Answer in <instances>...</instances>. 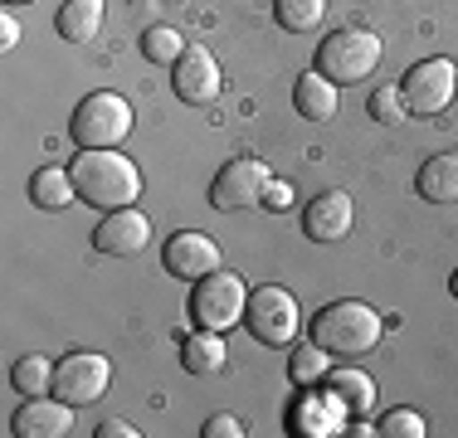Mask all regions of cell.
Returning <instances> with one entry per match:
<instances>
[{"mask_svg": "<svg viewBox=\"0 0 458 438\" xmlns=\"http://www.w3.org/2000/svg\"><path fill=\"white\" fill-rule=\"evenodd\" d=\"M380 54H386L380 49V35H370V29H332L318 44V73L332 79L336 88L361 83L380 69Z\"/></svg>", "mask_w": 458, "mask_h": 438, "instance_id": "obj_3", "label": "cell"}, {"mask_svg": "<svg viewBox=\"0 0 458 438\" xmlns=\"http://www.w3.org/2000/svg\"><path fill=\"white\" fill-rule=\"evenodd\" d=\"M200 434H205V438H244V424H239L234 414H210Z\"/></svg>", "mask_w": 458, "mask_h": 438, "instance_id": "obj_28", "label": "cell"}, {"mask_svg": "<svg viewBox=\"0 0 458 438\" xmlns=\"http://www.w3.org/2000/svg\"><path fill=\"white\" fill-rule=\"evenodd\" d=\"M73 171V185H79V200L93 205V210L113 215V210H127L137 205L141 195V171L132 156H123L117 147H103V151H79L69 161Z\"/></svg>", "mask_w": 458, "mask_h": 438, "instance_id": "obj_1", "label": "cell"}, {"mask_svg": "<svg viewBox=\"0 0 458 438\" xmlns=\"http://www.w3.org/2000/svg\"><path fill=\"white\" fill-rule=\"evenodd\" d=\"M107 385H113V366H107V356H98V350H73V356H64L59 366H54V394L69 400L73 409L98 404Z\"/></svg>", "mask_w": 458, "mask_h": 438, "instance_id": "obj_8", "label": "cell"}, {"mask_svg": "<svg viewBox=\"0 0 458 438\" xmlns=\"http://www.w3.org/2000/svg\"><path fill=\"white\" fill-rule=\"evenodd\" d=\"M332 356H327L322 346H298L293 350V360H288V375H293V385L298 390H308V385H318V380H327L332 375Z\"/></svg>", "mask_w": 458, "mask_h": 438, "instance_id": "obj_24", "label": "cell"}, {"mask_svg": "<svg viewBox=\"0 0 458 438\" xmlns=\"http://www.w3.org/2000/svg\"><path fill=\"white\" fill-rule=\"evenodd\" d=\"M264 205H268V210H288V205H293V185L288 181H268Z\"/></svg>", "mask_w": 458, "mask_h": 438, "instance_id": "obj_29", "label": "cell"}, {"mask_svg": "<svg viewBox=\"0 0 458 438\" xmlns=\"http://www.w3.org/2000/svg\"><path fill=\"white\" fill-rule=\"evenodd\" d=\"M10 380H15V390L25 394V400H35V394H54V366L45 356H20L15 370H10Z\"/></svg>", "mask_w": 458, "mask_h": 438, "instance_id": "obj_22", "label": "cell"}, {"mask_svg": "<svg viewBox=\"0 0 458 438\" xmlns=\"http://www.w3.org/2000/svg\"><path fill=\"white\" fill-rule=\"evenodd\" d=\"M449 292H454V298H458V273H454V278H449Z\"/></svg>", "mask_w": 458, "mask_h": 438, "instance_id": "obj_33", "label": "cell"}, {"mask_svg": "<svg viewBox=\"0 0 458 438\" xmlns=\"http://www.w3.org/2000/svg\"><path fill=\"white\" fill-rule=\"evenodd\" d=\"M15 44H20V25H15V20H0V49H15Z\"/></svg>", "mask_w": 458, "mask_h": 438, "instance_id": "obj_31", "label": "cell"}, {"mask_svg": "<svg viewBox=\"0 0 458 438\" xmlns=\"http://www.w3.org/2000/svg\"><path fill=\"white\" fill-rule=\"evenodd\" d=\"M171 88H176V97H181V103H191V107L215 103L220 88H225L215 54L205 49V44H185V54L171 63Z\"/></svg>", "mask_w": 458, "mask_h": 438, "instance_id": "obj_10", "label": "cell"}, {"mask_svg": "<svg viewBox=\"0 0 458 438\" xmlns=\"http://www.w3.org/2000/svg\"><path fill=\"white\" fill-rule=\"evenodd\" d=\"M73 141H79V151H103V147H123L127 131H132V103H127L123 93H107V88H98L79 103V113H73Z\"/></svg>", "mask_w": 458, "mask_h": 438, "instance_id": "obj_4", "label": "cell"}, {"mask_svg": "<svg viewBox=\"0 0 458 438\" xmlns=\"http://www.w3.org/2000/svg\"><path fill=\"white\" fill-rule=\"evenodd\" d=\"M376 429H380V438H424L429 424H424L420 409H390V414H380Z\"/></svg>", "mask_w": 458, "mask_h": 438, "instance_id": "obj_26", "label": "cell"}, {"mask_svg": "<svg viewBox=\"0 0 458 438\" xmlns=\"http://www.w3.org/2000/svg\"><path fill=\"white\" fill-rule=\"evenodd\" d=\"M244 307H249V288H244V278L229 273V268L205 273L191 292V316L205 332H229V326H239L244 322Z\"/></svg>", "mask_w": 458, "mask_h": 438, "instance_id": "obj_5", "label": "cell"}, {"mask_svg": "<svg viewBox=\"0 0 458 438\" xmlns=\"http://www.w3.org/2000/svg\"><path fill=\"white\" fill-rule=\"evenodd\" d=\"M147 244H151V219L141 215L137 205L103 215V224L93 229V248H98V254H107V258H132Z\"/></svg>", "mask_w": 458, "mask_h": 438, "instance_id": "obj_12", "label": "cell"}, {"mask_svg": "<svg viewBox=\"0 0 458 438\" xmlns=\"http://www.w3.org/2000/svg\"><path fill=\"white\" fill-rule=\"evenodd\" d=\"M352 195H342V190H322L318 200L302 210V234L312 239V244H342L346 234H352Z\"/></svg>", "mask_w": 458, "mask_h": 438, "instance_id": "obj_13", "label": "cell"}, {"mask_svg": "<svg viewBox=\"0 0 458 438\" xmlns=\"http://www.w3.org/2000/svg\"><path fill=\"white\" fill-rule=\"evenodd\" d=\"M327 390L346 404V414H366L370 404H376V380H370L366 370H332V375H327Z\"/></svg>", "mask_w": 458, "mask_h": 438, "instance_id": "obj_21", "label": "cell"}, {"mask_svg": "<svg viewBox=\"0 0 458 438\" xmlns=\"http://www.w3.org/2000/svg\"><path fill=\"white\" fill-rule=\"evenodd\" d=\"M293 107H298L308 122H332L336 107H342V88L312 69V73H302V79H298V88H293Z\"/></svg>", "mask_w": 458, "mask_h": 438, "instance_id": "obj_15", "label": "cell"}, {"mask_svg": "<svg viewBox=\"0 0 458 438\" xmlns=\"http://www.w3.org/2000/svg\"><path fill=\"white\" fill-rule=\"evenodd\" d=\"M386 336V322H380L376 307L366 302H327L318 316H312V346H322L327 356H370Z\"/></svg>", "mask_w": 458, "mask_h": 438, "instance_id": "obj_2", "label": "cell"}, {"mask_svg": "<svg viewBox=\"0 0 458 438\" xmlns=\"http://www.w3.org/2000/svg\"><path fill=\"white\" fill-rule=\"evenodd\" d=\"M244 326L259 346H293V336H298V326H302V307L288 288L264 282L259 292H249Z\"/></svg>", "mask_w": 458, "mask_h": 438, "instance_id": "obj_6", "label": "cell"}, {"mask_svg": "<svg viewBox=\"0 0 458 438\" xmlns=\"http://www.w3.org/2000/svg\"><path fill=\"white\" fill-rule=\"evenodd\" d=\"M346 434H352V438H370V434H380V429H376V424H352Z\"/></svg>", "mask_w": 458, "mask_h": 438, "instance_id": "obj_32", "label": "cell"}, {"mask_svg": "<svg viewBox=\"0 0 458 438\" xmlns=\"http://www.w3.org/2000/svg\"><path fill=\"white\" fill-rule=\"evenodd\" d=\"M274 15L288 35H308V29L322 25L327 15V0H274Z\"/></svg>", "mask_w": 458, "mask_h": 438, "instance_id": "obj_23", "label": "cell"}, {"mask_svg": "<svg viewBox=\"0 0 458 438\" xmlns=\"http://www.w3.org/2000/svg\"><path fill=\"white\" fill-rule=\"evenodd\" d=\"M268 181H274L268 161H259V156H234V161H225L220 175H215L210 205H215V210H249V205H264Z\"/></svg>", "mask_w": 458, "mask_h": 438, "instance_id": "obj_9", "label": "cell"}, {"mask_svg": "<svg viewBox=\"0 0 458 438\" xmlns=\"http://www.w3.org/2000/svg\"><path fill=\"white\" fill-rule=\"evenodd\" d=\"M400 93H405L410 117H439L444 107L454 103L458 93V63L454 59H424L400 79Z\"/></svg>", "mask_w": 458, "mask_h": 438, "instance_id": "obj_7", "label": "cell"}, {"mask_svg": "<svg viewBox=\"0 0 458 438\" xmlns=\"http://www.w3.org/2000/svg\"><path fill=\"white\" fill-rule=\"evenodd\" d=\"M225 356H229V346H225V332H195V336H185V350H181V366L191 370V375H220L225 370Z\"/></svg>", "mask_w": 458, "mask_h": 438, "instance_id": "obj_18", "label": "cell"}, {"mask_svg": "<svg viewBox=\"0 0 458 438\" xmlns=\"http://www.w3.org/2000/svg\"><path fill=\"white\" fill-rule=\"evenodd\" d=\"M73 429V404L69 400H45V394H35V400H25V409L15 414V434L20 438H64Z\"/></svg>", "mask_w": 458, "mask_h": 438, "instance_id": "obj_14", "label": "cell"}, {"mask_svg": "<svg viewBox=\"0 0 458 438\" xmlns=\"http://www.w3.org/2000/svg\"><path fill=\"white\" fill-rule=\"evenodd\" d=\"M98 438H137V429L127 419H107V424H98Z\"/></svg>", "mask_w": 458, "mask_h": 438, "instance_id": "obj_30", "label": "cell"}, {"mask_svg": "<svg viewBox=\"0 0 458 438\" xmlns=\"http://www.w3.org/2000/svg\"><path fill=\"white\" fill-rule=\"evenodd\" d=\"M141 54H147V63H176L185 54V35L171 25H151L147 35H141Z\"/></svg>", "mask_w": 458, "mask_h": 438, "instance_id": "obj_25", "label": "cell"}, {"mask_svg": "<svg viewBox=\"0 0 458 438\" xmlns=\"http://www.w3.org/2000/svg\"><path fill=\"white\" fill-rule=\"evenodd\" d=\"M342 424H346V404L336 400L332 390H327V394H312V400H302V409H298V434L327 438V434H342Z\"/></svg>", "mask_w": 458, "mask_h": 438, "instance_id": "obj_19", "label": "cell"}, {"mask_svg": "<svg viewBox=\"0 0 458 438\" xmlns=\"http://www.w3.org/2000/svg\"><path fill=\"white\" fill-rule=\"evenodd\" d=\"M5 5H25V0H5Z\"/></svg>", "mask_w": 458, "mask_h": 438, "instance_id": "obj_34", "label": "cell"}, {"mask_svg": "<svg viewBox=\"0 0 458 438\" xmlns=\"http://www.w3.org/2000/svg\"><path fill=\"white\" fill-rule=\"evenodd\" d=\"M54 25H59V35L69 44L98 39V29H103V0H64V10H59Z\"/></svg>", "mask_w": 458, "mask_h": 438, "instance_id": "obj_20", "label": "cell"}, {"mask_svg": "<svg viewBox=\"0 0 458 438\" xmlns=\"http://www.w3.org/2000/svg\"><path fill=\"white\" fill-rule=\"evenodd\" d=\"M30 200L39 210H69V200H79V185H73V171L64 166H39L30 175Z\"/></svg>", "mask_w": 458, "mask_h": 438, "instance_id": "obj_17", "label": "cell"}, {"mask_svg": "<svg viewBox=\"0 0 458 438\" xmlns=\"http://www.w3.org/2000/svg\"><path fill=\"white\" fill-rule=\"evenodd\" d=\"M420 195L429 205H449V200H458V147L454 151H439V156H429L420 166Z\"/></svg>", "mask_w": 458, "mask_h": 438, "instance_id": "obj_16", "label": "cell"}, {"mask_svg": "<svg viewBox=\"0 0 458 438\" xmlns=\"http://www.w3.org/2000/svg\"><path fill=\"white\" fill-rule=\"evenodd\" d=\"M161 263H166L171 278L200 282L205 273L225 268V254H220V244H215L210 234H200V229H181V234L166 239V248H161Z\"/></svg>", "mask_w": 458, "mask_h": 438, "instance_id": "obj_11", "label": "cell"}, {"mask_svg": "<svg viewBox=\"0 0 458 438\" xmlns=\"http://www.w3.org/2000/svg\"><path fill=\"white\" fill-rule=\"evenodd\" d=\"M370 117H376V122H386V127H395V122H405L410 117V107H405V93H400V88H376V93H370Z\"/></svg>", "mask_w": 458, "mask_h": 438, "instance_id": "obj_27", "label": "cell"}]
</instances>
